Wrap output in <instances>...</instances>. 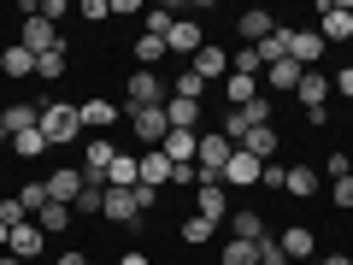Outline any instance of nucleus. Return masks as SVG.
<instances>
[{
	"label": "nucleus",
	"mask_w": 353,
	"mask_h": 265,
	"mask_svg": "<svg viewBox=\"0 0 353 265\" xmlns=\"http://www.w3.org/2000/svg\"><path fill=\"white\" fill-rule=\"evenodd\" d=\"M230 136H201V153H194V177L201 183H218L224 189V165H230Z\"/></svg>",
	"instance_id": "f257e3e1"
},
{
	"label": "nucleus",
	"mask_w": 353,
	"mask_h": 265,
	"mask_svg": "<svg viewBox=\"0 0 353 265\" xmlns=\"http://www.w3.org/2000/svg\"><path fill=\"white\" fill-rule=\"evenodd\" d=\"M77 130H83V106H41V136H48V148L53 141H71Z\"/></svg>",
	"instance_id": "f03ea898"
},
{
	"label": "nucleus",
	"mask_w": 353,
	"mask_h": 265,
	"mask_svg": "<svg viewBox=\"0 0 353 265\" xmlns=\"http://www.w3.org/2000/svg\"><path fill=\"white\" fill-rule=\"evenodd\" d=\"M294 95H301V106H306V118L312 124H324V101H330V83H324V71H301V83H294Z\"/></svg>",
	"instance_id": "7ed1b4c3"
},
{
	"label": "nucleus",
	"mask_w": 353,
	"mask_h": 265,
	"mask_svg": "<svg viewBox=\"0 0 353 265\" xmlns=\"http://www.w3.org/2000/svg\"><path fill=\"white\" fill-rule=\"evenodd\" d=\"M130 130H136V141H165L171 136V124H165V106H124Z\"/></svg>",
	"instance_id": "20e7f679"
},
{
	"label": "nucleus",
	"mask_w": 353,
	"mask_h": 265,
	"mask_svg": "<svg viewBox=\"0 0 353 265\" xmlns=\"http://www.w3.org/2000/svg\"><path fill=\"white\" fill-rule=\"evenodd\" d=\"M201 48H206L201 24H194V18H176V24H171V36H165V53H176V59H194Z\"/></svg>",
	"instance_id": "39448f33"
},
{
	"label": "nucleus",
	"mask_w": 353,
	"mask_h": 265,
	"mask_svg": "<svg viewBox=\"0 0 353 265\" xmlns=\"http://www.w3.org/2000/svg\"><path fill=\"white\" fill-rule=\"evenodd\" d=\"M318 18H324V24H318V36H324V41H347L353 36V6H341V0H324Z\"/></svg>",
	"instance_id": "423d86ee"
},
{
	"label": "nucleus",
	"mask_w": 353,
	"mask_h": 265,
	"mask_svg": "<svg viewBox=\"0 0 353 265\" xmlns=\"http://www.w3.org/2000/svg\"><path fill=\"white\" fill-rule=\"evenodd\" d=\"M259 171H265V159H253L248 148H236V153H230V165H224V183L248 189V183H259Z\"/></svg>",
	"instance_id": "0eeeda50"
},
{
	"label": "nucleus",
	"mask_w": 353,
	"mask_h": 265,
	"mask_svg": "<svg viewBox=\"0 0 353 265\" xmlns=\"http://www.w3.org/2000/svg\"><path fill=\"white\" fill-rule=\"evenodd\" d=\"M24 12H30V18H24V48H30V53H48V48H59V36H53V24H48V18H41L36 6H24Z\"/></svg>",
	"instance_id": "6e6552de"
},
{
	"label": "nucleus",
	"mask_w": 353,
	"mask_h": 265,
	"mask_svg": "<svg viewBox=\"0 0 353 265\" xmlns=\"http://www.w3.org/2000/svg\"><path fill=\"white\" fill-rule=\"evenodd\" d=\"M159 153H165V159H171V165H189L194 153H201V130H171Z\"/></svg>",
	"instance_id": "1a4fd4ad"
},
{
	"label": "nucleus",
	"mask_w": 353,
	"mask_h": 265,
	"mask_svg": "<svg viewBox=\"0 0 353 265\" xmlns=\"http://www.w3.org/2000/svg\"><path fill=\"white\" fill-rule=\"evenodd\" d=\"M289 59L301 65V71H312V59H324V36H318V30H294V41H289Z\"/></svg>",
	"instance_id": "9d476101"
},
{
	"label": "nucleus",
	"mask_w": 353,
	"mask_h": 265,
	"mask_svg": "<svg viewBox=\"0 0 353 265\" xmlns=\"http://www.w3.org/2000/svg\"><path fill=\"white\" fill-rule=\"evenodd\" d=\"M77 195H83V171H53L48 177V201L53 206H77Z\"/></svg>",
	"instance_id": "9b49d317"
},
{
	"label": "nucleus",
	"mask_w": 353,
	"mask_h": 265,
	"mask_svg": "<svg viewBox=\"0 0 353 265\" xmlns=\"http://www.w3.org/2000/svg\"><path fill=\"white\" fill-rule=\"evenodd\" d=\"M130 106H165V88L153 71H136L130 77Z\"/></svg>",
	"instance_id": "f8f14e48"
},
{
	"label": "nucleus",
	"mask_w": 353,
	"mask_h": 265,
	"mask_svg": "<svg viewBox=\"0 0 353 265\" xmlns=\"http://www.w3.org/2000/svg\"><path fill=\"white\" fill-rule=\"evenodd\" d=\"M224 48H201V53H194V59H189V71L194 77H201V83H224Z\"/></svg>",
	"instance_id": "ddd939ff"
},
{
	"label": "nucleus",
	"mask_w": 353,
	"mask_h": 265,
	"mask_svg": "<svg viewBox=\"0 0 353 265\" xmlns=\"http://www.w3.org/2000/svg\"><path fill=\"white\" fill-rule=\"evenodd\" d=\"M6 253H18V259H36V253H41V224H30V218H24V224H18L12 230V242H6Z\"/></svg>",
	"instance_id": "4468645a"
},
{
	"label": "nucleus",
	"mask_w": 353,
	"mask_h": 265,
	"mask_svg": "<svg viewBox=\"0 0 353 265\" xmlns=\"http://www.w3.org/2000/svg\"><path fill=\"white\" fill-rule=\"evenodd\" d=\"M136 183H141V159L118 153V159L106 165V189H136Z\"/></svg>",
	"instance_id": "2eb2a0df"
},
{
	"label": "nucleus",
	"mask_w": 353,
	"mask_h": 265,
	"mask_svg": "<svg viewBox=\"0 0 353 265\" xmlns=\"http://www.w3.org/2000/svg\"><path fill=\"white\" fill-rule=\"evenodd\" d=\"M277 242H283V253H289V259H312V248H318V236H312L306 224H289Z\"/></svg>",
	"instance_id": "dca6fc26"
},
{
	"label": "nucleus",
	"mask_w": 353,
	"mask_h": 265,
	"mask_svg": "<svg viewBox=\"0 0 353 265\" xmlns=\"http://www.w3.org/2000/svg\"><path fill=\"white\" fill-rule=\"evenodd\" d=\"M224 95H230V106H253V101H259V77L230 71V77H224Z\"/></svg>",
	"instance_id": "f3484780"
},
{
	"label": "nucleus",
	"mask_w": 353,
	"mask_h": 265,
	"mask_svg": "<svg viewBox=\"0 0 353 265\" xmlns=\"http://www.w3.org/2000/svg\"><path fill=\"white\" fill-rule=\"evenodd\" d=\"M165 124L171 130H201V101H165Z\"/></svg>",
	"instance_id": "a211bd4d"
},
{
	"label": "nucleus",
	"mask_w": 353,
	"mask_h": 265,
	"mask_svg": "<svg viewBox=\"0 0 353 265\" xmlns=\"http://www.w3.org/2000/svg\"><path fill=\"white\" fill-rule=\"evenodd\" d=\"M106 218H118V224H136V218H141L136 195H130V189H106Z\"/></svg>",
	"instance_id": "6ab92c4d"
},
{
	"label": "nucleus",
	"mask_w": 353,
	"mask_h": 265,
	"mask_svg": "<svg viewBox=\"0 0 353 265\" xmlns=\"http://www.w3.org/2000/svg\"><path fill=\"white\" fill-rule=\"evenodd\" d=\"M236 148H248L253 159H271V153H277V130H271V124H259V130H248V136H241Z\"/></svg>",
	"instance_id": "aec40b11"
},
{
	"label": "nucleus",
	"mask_w": 353,
	"mask_h": 265,
	"mask_svg": "<svg viewBox=\"0 0 353 265\" xmlns=\"http://www.w3.org/2000/svg\"><path fill=\"white\" fill-rule=\"evenodd\" d=\"M0 71H6V77H36V53H30L24 41H18V48H6V53H0Z\"/></svg>",
	"instance_id": "412c9836"
},
{
	"label": "nucleus",
	"mask_w": 353,
	"mask_h": 265,
	"mask_svg": "<svg viewBox=\"0 0 353 265\" xmlns=\"http://www.w3.org/2000/svg\"><path fill=\"white\" fill-rule=\"evenodd\" d=\"M289 41H294V30H271V36H265L259 48H253V53H259V65H277V59H289Z\"/></svg>",
	"instance_id": "4be33fe9"
},
{
	"label": "nucleus",
	"mask_w": 353,
	"mask_h": 265,
	"mask_svg": "<svg viewBox=\"0 0 353 265\" xmlns=\"http://www.w3.org/2000/svg\"><path fill=\"white\" fill-rule=\"evenodd\" d=\"M41 124V106H6V130L0 136H24V130Z\"/></svg>",
	"instance_id": "5701e85b"
},
{
	"label": "nucleus",
	"mask_w": 353,
	"mask_h": 265,
	"mask_svg": "<svg viewBox=\"0 0 353 265\" xmlns=\"http://www.w3.org/2000/svg\"><path fill=\"white\" fill-rule=\"evenodd\" d=\"M118 118H124V112H118L112 101H83V124L88 130H106V124H118Z\"/></svg>",
	"instance_id": "b1692460"
},
{
	"label": "nucleus",
	"mask_w": 353,
	"mask_h": 265,
	"mask_svg": "<svg viewBox=\"0 0 353 265\" xmlns=\"http://www.w3.org/2000/svg\"><path fill=\"white\" fill-rule=\"evenodd\" d=\"M141 183H148V189H165V183H171V159H165V153H148V159H141Z\"/></svg>",
	"instance_id": "393cba45"
},
{
	"label": "nucleus",
	"mask_w": 353,
	"mask_h": 265,
	"mask_svg": "<svg viewBox=\"0 0 353 265\" xmlns=\"http://www.w3.org/2000/svg\"><path fill=\"white\" fill-rule=\"evenodd\" d=\"M271 30H277V24H271V12H241V36H248V48H259Z\"/></svg>",
	"instance_id": "a878e982"
},
{
	"label": "nucleus",
	"mask_w": 353,
	"mask_h": 265,
	"mask_svg": "<svg viewBox=\"0 0 353 265\" xmlns=\"http://www.w3.org/2000/svg\"><path fill=\"white\" fill-rule=\"evenodd\" d=\"M194 206H201L206 224H218V218H224V189H218V183H201V201Z\"/></svg>",
	"instance_id": "bb28decb"
},
{
	"label": "nucleus",
	"mask_w": 353,
	"mask_h": 265,
	"mask_svg": "<svg viewBox=\"0 0 353 265\" xmlns=\"http://www.w3.org/2000/svg\"><path fill=\"white\" fill-rule=\"evenodd\" d=\"M36 224H41V236H59V230H71V206H53V201H48Z\"/></svg>",
	"instance_id": "cd10ccee"
},
{
	"label": "nucleus",
	"mask_w": 353,
	"mask_h": 265,
	"mask_svg": "<svg viewBox=\"0 0 353 265\" xmlns=\"http://www.w3.org/2000/svg\"><path fill=\"white\" fill-rule=\"evenodd\" d=\"M283 189H289V195H301V201H306V195H318L312 165H289V183H283Z\"/></svg>",
	"instance_id": "c85d7f7f"
},
{
	"label": "nucleus",
	"mask_w": 353,
	"mask_h": 265,
	"mask_svg": "<svg viewBox=\"0 0 353 265\" xmlns=\"http://www.w3.org/2000/svg\"><path fill=\"white\" fill-rule=\"evenodd\" d=\"M201 95H206V83L189 71V65H183V71H176V88H171V101H201Z\"/></svg>",
	"instance_id": "c756f323"
},
{
	"label": "nucleus",
	"mask_w": 353,
	"mask_h": 265,
	"mask_svg": "<svg viewBox=\"0 0 353 265\" xmlns=\"http://www.w3.org/2000/svg\"><path fill=\"white\" fill-rule=\"evenodd\" d=\"M36 77H48V83H53V77H65V41H59V48H48V53H36Z\"/></svg>",
	"instance_id": "7c9ffc66"
},
{
	"label": "nucleus",
	"mask_w": 353,
	"mask_h": 265,
	"mask_svg": "<svg viewBox=\"0 0 353 265\" xmlns=\"http://www.w3.org/2000/svg\"><path fill=\"white\" fill-rule=\"evenodd\" d=\"M12 153H24V159L48 153V136H41V124H36V130H24V136H12Z\"/></svg>",
	"instance_id": "2f4dec72"
},
{
	"label": "nucleus",
	"mask_w": 353,
	"mask_h": 265,
	"mask_svg": "<svg viewBox=\"0 0 353 265\" xmlns=\"http://www.w3.org/2000/svg\"><path fill=\"white\" fill-rule=\"evenodd\" d=\"M224 265H259V253H253V242L230 236V242H224Z\"/></svg>",
	"instance_id": "473e14b6"
},
{
	"label": "nucleus",
	"mask_w": 353,
	"mask_h": 265,
	"mask_svg": "<svg viewBox=\"0 0 353 265\" xmlns=\"http://www.w3.org/2000/svg\"><path fill=\"white\" fill-rule=\"evenodd\" d=\"M265 71H271V88H294L301 83V65L294 59H277V65H265Z\"/></svg>",
	"instance_id": "72a5a7b5"
},
{
	"label": "nucleus",
	"mask_w": 353,
	"mask_h": 265,
	"mask_svg": "<svg viewBox=\"0 0 353 265\" xmlns=\"http://www.w3.org/2000/svg\"><path fill=\"white\" fill-rule=\"evenodd\" d=\"M18 206L41 218V206H48V183H24V189H18Z\"/></svg>",
	"instance_id": "f704fd0d"
},
{
	"label": "nucleus",
	"mask_w": 353,
	"mask_h": 265,
	"mask_svg": "<svg viewBox=\"0 0 353 265\" xmlns=\"http://www.w3.org/2000/svg\"><path fill=\"white\" fill-rule=\"evenodd\" d=\"M236 236H241V242H259V236H265V218L241 206V213H236Z\"/></svg>",
	"instance_id": "c9c22d12"
},
{
	"label": "nucleus",
	"mask_w": 353,
	"mask_h": 265,
	"mask_svg": "<svg viewBox=\"0 0 353 265\" xmlns=\"http://www.w3.org/2000/svg\"><path fill=\"white\" fill-rule=\"evenodd\" d=\"M212 230H218V224H206L201 213H194V218H183V242H194V248H201V242H212Z\"/></svg>",
	"instance_id": "e433bc0d"
},
{
	"label": "nucleus",
	"mask_w": 353,
	"mask_h": 265,
	"mask_svg": "<svg viewBox=\"0 0 353 265\" xmlns=\"http://www.w3.org/2000/svg\"><path fill=\"white\" fill-rule=\"evenodd\" d=\"M171 24H176V12L153 6V12H148V30H141V36H171Z\"/></svg>",
	"instance_id": "4c0bfd02"
},
{
	"label": "nucleus",
	"mask_w": 353,
	"mask_h": 265,
	"mask_svg": "<svg viewBox=\"0 0 353 265\" xmlns=\"http://www.w3.org/2000/svg\"><path fill=\"white\" fill-rule=\"evenodd\" d=\"M136 59H141V65L165 59V36H141V41H136Z\"/></svg>",
	"instance_id": "58836bf2"
},
{
	"label": "nucleus",
	"mask_w": 353,
	"mask_h": 265,
	"mask_svg": "<svg viewBox=\"0 0 353 265\" xmlns=\"http://www.w3.org/2000/svg\"><path fill=\"white\" fill-rule=\"evenodd\" d=\"M77 206H83V213H106V189H94V183H83V195H77Z\"/></svg>",
	"instance_id": "ea45409f"
},
{
	"label": "nucleus",
	"mask_w": 353,
	"mask_h": 265,
	"mask_svg": "<svg viewBox=\"0 0 353 265\" xmlns=\"http://www.w3.org/2000/svg\"><path fill=\"white\" fill-rule=\"evenodd\" d=\"M24 206H18V195H12V201H0V224H6V230H18V224H24Z\"/></svg>",
	"instance_id": "a19ab883"
},
{
	"label": "nucleus",
	"mask_w": 353,
	"mask_h": 265,
	"mask_svg": "<svg viewBox=\"0 0 353 265\" xmlns=\"http://www.w3.org/2000/svg\"><path fill=\"white\" fill-rule=\"evenodd\" d=\"M230 65H236L241 77H259V71H265V65H259V53H253V48H241V53H236V59H230Z\"/></svg>",
	"instance_id": "79ce46f5"
},
{
	"label": "nucleus",
	"mask_w": 353,
	"mask_h": 265,
	"mask_svg": "<svg viewBox=\"0 0 353 265\" xmlns=\"http://www.w3.org/2000/svg\"><path fill=\"white\" fill-rule=\"evenodd\" d=\"M259 183H265V189H283V183H289V165H265Z\"/></svg>",
	"instance_id": "37998d69"
},
{
	"label": "nucleus",
	"mask_w": 353,
	"mask_h": 265,
	"mask_svg": "<svg viewBox=\"0 0 353 265\" xmlns=\"http://www.w3.org/2000/svg\"><path fill=\"white\" fill-rule=\"evenodd\" d=\"M324 171H330V177H353V159H347V153H330Z\"/></svg>",
	"instance_id": "c03bdc74"
},
{
	"label": "nucleus",
	"mask_w": 353,
	"mask_h": 265,
	"mask_svg": "<svg viewBox=\"0 0 353 265\" xmlns=\"http://www.w3.org/2000/svg\"><path fill=\"white\" fill-rule=\"evenodd\" d=\"M336 206H353V177H336Z\"/></svg>",
	"instance_id": "a18cd8bd"
},
{
	"label": "nucleus",
	"mask_w": 353,
	"mask_h": 265,
	"mask_svg": "<svg viewBox=\"0 0 353 265\" xmlns=\"http://www.w3.org/2000/svg\"><path fill=\"white\" fill-rule=\"evenodd\" d=\"M336 88H341V95H347V101H353V65H347V71L336 77Z\"/></svg>",
	"instance_id": "49530a36"
},
{
	"label": "nucleus",
	"mask_w": 353,
	"mask_h": 265,
	"mask_svg": "<svg viewBox=\"0 0 353 265\" xmlns=\"http://www.w3.org/2000/svg\"><path fill=\"white\" fill-rule=\"evenodd\" d=\"M59 265H88V259H83V253H59Z\"/></svg>",
	"instance_id": "de8ad7c7"
},
{
	"label": "nucleus",
	"mask_w": 353,
	"mask_h": 265,
	"mask_svg": "<svg viewBox=\"0 0 353 265\" xmlns=\"http://www.w3.org/2000/svg\"><path fill=\"white\" fill-rule=\"evenodd\" d=\"M324 265H353V259H347V253H324Z\"/></svg>",
	"instance_id": "09e8293b"
},
{
	"label": "nucleus",
	"mask_w": 353,
	"mask_h": 265,
	"mask_svg": "<svg viewBox=\"0 0 353 265\" xmlns=\"http://www.w3.org/2000/svg\"><path fill=\"white\" fill-rule=\"evenodd\" d=\"M118 265H148V259H141V253H124V259H118Z\"/></svg>",
	"instance_id": "8fccbe9b"
},
{
	"label": "nucleus",
	"mask_w": 353,
	"mask_h": 265,
	"mask_svg": "<svg viewBox=\"0 0 353 265\" xmlns=\"http://www.w3.org/2000/svg\"><path fill=\"white\" fill-rule=\"evenodd\" d=\"M6 242H12V230H6V224H0V253H6Z\"/></svg>",
	"instance_id": "3c124183"
},
{
	"label": "nucleus",
	"mask_w": 353,
	"mask_h": 265,
	"mask_svg": "<svg viewBox=\"0 0 353 265\" xmlns=\"http://www.w3.org/2000/svg\"><path fill=\"white\" fill-rule=\"evenodd\" d=\"M0 265H24V259H18V253H0Z\"/></svg>",
	"instance_id": "603ef678"
}]
</instances>
